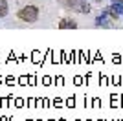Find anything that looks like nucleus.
<instances>
[{"mask_svg":"<svg viewBox=\"0 0 123 121\" xmlns=\"http://www.w3.org/2000/svg\"><path fill=\"white\" fill-rule=\"evenodd\" d=\"M66 9H72L75 11V13H81V15H86V13H90V4H88L86 0H59Z\"/></svg>","mask_w":123,"mask_h":121,"instance_id":"f257e3e1","label":"nucleus"},{"mask_svg":"<svg viewBox=\"0 0 123 121\" xmlns=\"http://www.w3.org/2000/svg\"><path fill=\"white\" fill-rule=\"evenodd\" d=\"M17 17L24 22H35V20H39V7L37 6H24L22 9H18Z\"/></svg>","mask_w":123,"mask_h":121,"instance_id":"f03ea898","label":"nucleus"},{"mask_svg":"<svg viewBox=\"0 0 123 121\" xmlns=\"http://www.w3.org/2000/svg\"><path fill=\"white\" fill-rule=\"evenodd\" d=\"M103 13H107L110 20H118L119 17H123V4H110L108 7L103 9Z\"/></svg>","mask_w":123,"mask_h":121,"instance_id":"7ed1b4c3","label":"nucleus"},{"mask_svg":"<svg viewBox=\"0 0 123 121\" xmlns=\"http://www.w3.org/2000/svg\"><path fill=\"white\" fill-rule=\"evenodd\" d=\"M110 17L107 15V13H101V15H98L96 17V28H112V22H110Z\"/></svg>","mask_w":123,"mask_h":121,"instance_id":"20e7f679","label":"nucleus"},{"mask_svg":"<svg viewBox=\"0 0 123 121\" xmlns=\"http://www.w3.org/2000/svg\"><path fill=\"white\" fill-rule=\"evenodd\" d=\"M77 28V22L72 18H62L59 22V30H75Z\"/></svg>","mask_w":123,"mask_h":121,"instance_id":"39448f33","label":"nucleus"},{"mask_svg":"<svg viewBox=\"0 0 123 121\" xmlns=\"http://www.w3.org/2000/svg\"><path fill=\"white\" fill-rule=\"evenodd\" d=\"M7 11H9V7H7V0H0V18H4V17L7 15Z\"/></svg>","mask_w":123,"mask_h":121,"instance_id":"423d86ee","label":"nucleus"},{"mask_svg":"<svg viewBox=\"0 0 123 121\" xmlns=\"http://www.w3.org/2000/svg\"><path fill=\"white\" fill-rule=\"evenodd\" d=\"M110 4H123V0H110Z\"/></svg>","mask_w":123,"mask_h":121,"instance_id":"0eeeda50","label":"nucleus"},{"mask_svg":"<svg viewBox=\"0 0 123 121\" xmlns=\"http://www.w3.org/2000/svg\"><path fill=\"white\" fill-rule=\"evenodd\" d=\"M92 2H103V0H92Z\"/></svg>","mask_w":123,"mask_h":121,"instance_id":"6e6552de","label":"nucleus"}]
</instances>
